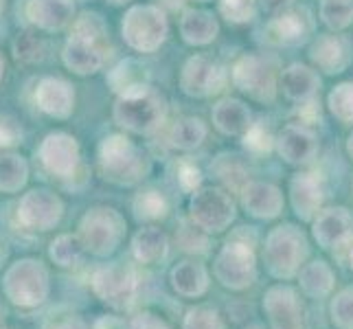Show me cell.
Instances as JSON below:
<instances>
[{
    "label": "cell",
    "instance_id": "obj_19",
    "mask_svg": "<svg viewBox=\"0 0 353 329\" xmlns=\"http://www.w3.org/2000/svg\"><path fill=\"white\" fill-rule=\"evenodd\" d=\"M323 185L319 178H314L312 174H299L292 178L290 182V200L294 206V213L310 222L321 211L323 204Z\"/></svg>",
    "mask_w": 353,
    "mask_h": 329
},
{
    "label": "cell",
    "instance_id": "obj_1",
    "mask_svg": "<svg viewBox=\"0 0 353 329\" xmlns=\"http://www.w3.org/2000/svg\"><path fill=\"white\" fill-rule=\"evenodd\" d=\"M3 295L18 310H38L51 295V275L48 268L33 257H22L3 275Z\"/></svg>",
    "mask_w": 353,
    "mask_h": 329
},
{
    "label": "cell",
    "instance_id": "obj_47",
    "mask_svg": "<svg viewBox=\"0 0 353 329\" xmlns=\"http://www.w3.org/2000/svg\"><path fill=\"white\" fill-rule=\"evenodd\" d=\"M92 329H128V325L117 316H101V319L94 321Z\"/></svg>",
    "mask_w": 353,
    "mask_h": 329
},
{
    "label": "cell",
    "instance_id": "obj_25",
    "mask_svg": "<svg viewBox=\"0 0 353 329\" xmlns=\"http://www.w3.org/2000/svg\"><path fill=\"white\" fill-rule=\"evenodd\" d=\"M319 86H321V81L316 77V72L303 64H292L283 72V90L292 101H299V103L312 101Z\"/></svg>",
    "mask_w": 353,
    "mask_h": 329
},
{
    "label": "cell",
    "instance_id": "obj_54",
    "mask_svg": "<svg viewBox=\"0 0 353 329\" xmlns=\"http://www.w3.org/2000/svg\"><path fill=\"white\" fill-rule=\"evenodd\" d=\"M0 329H9V327H7V325H5L3 321H0Z\"/></svg>",
    "mask_w": 353,
    "mask_h": 329
},
{
    "label": "cell",
    "instance_id": "obj_9",
    "mask_svg": "<svg viewBox=\"0 0 353 329\" xmlns=\"http://www.w3.org/2000/svg\"><path fill=\"white\" fill-rule=\"evenodd\" d=\"M191 219L206 233H222L235 219V204L222 189H200L191 198Z\"/></svg>",
    "mask_w": 353,
    "mask_h": 329
},
{
    "label": "cell",
    "instance_id": "obj_48",
    "mask_svg": "<svg viewBox=\"0 0 353 329\" xmlns=\"http://www.w3.org/2000/svg\"><path fill=\"white\" fill-rule=\"evenodd\" d=\"M51 329H90V327L79 316H66V319H59Z\"/></svg>",
    "mask_w": 353,
    "mask_h": 329
},
{
    "label": "cell",
    "instance_id": "obj_17",
    "mask_svg": "<svg viewBox=\"0 0 353 329\" xmlns=\"http://www.w3.org/2000/svg\"><path fill=\"white\" fill-rule=\"evenodd\" d=\"M35 101L42 112L51 114L55 119H66L72 112V103H75V92H72L70 83L57 77H46L38 83L35 90Z\"/></svg>",
    "mask_w": 353,
    "mask_h": 329
},
{
    "label": "cell",
    "instance_id": "obj_10",
    "mask_svg": "<svg viewBox=\"0 0 353 329\" xmlns=\"http://www.w3.org/2000/svg\"><path fill=\"white\" fill-rule=\"evenodd\" d=\"M263 312L270 329H310L307 310L290 286H272L263 295Z\"/></svg>",
    "mask_w": 353,
    "mask_h": 329
},
{
    "label": "cell",
    "instance_id": "obj_40",
    "mask_svg": "<svg viewBox=\"0 0 353 329\" xmlns=\"http://www.w3.org/2000/svg\"><path fill=\"white\" fill-rule=\"evenodd\" d=\"M16 55L22 62H38L44 55V44L38 35L33 33H22L16 40Z\"/></svg>",
    "mask_w": 353,
    "mask_h": 329
},
{
    "label": "cell",
    "instance_id": "obj_8",
    "mask_svg": "<svg viewBox=\"0 0 353 329\" xmlns=\"http://www.w3.org/2000/svg\"><path fill=\"white\" fill-rule=\"evenodd\" d=\"M169 24L161 7L139 5L128 11L123 20V38L125 42L141 53H152L167 38Z\"/></svg>",
    "mask_w": 353,
    "mask_h": 329
},
{
    "label": "cell",
    "instance_id": "obj_28",
    "mask_svg": "<svg viewBox=\"0 0 353 329\" xmlns=\"http://www.w3.org/2000/svg\"><path fill=\"white\" fill-rule=\"evenodd\" d=\"M108 81H110L112 90L119 92V97L130 94V92H139V90L148 88V70H145L143 64L134 62V59H125V62H121L110 72Z\"/></svg>",
    "mask_w": 353,
    "mask_h": 329
},
{
    "label": "cell",
    "instance_id": "obj_7",
    "mask_svg": "<svg viewBox=\"0 0 353 329\" xmlns=\"http://www.w3.org/2000/svg\"><path fill=\"white\" fill-rule=\"evenodd\" d=\"M213 272L220 286L233 292L250 288L254 279H257V257H254V250L243 241H228L217 252Z\"/></svg>",
    "mask_w": 353,
    "mask_h": 329
},
{
    "label": "cell",
    "instance_id": "obj_51",
    "mask_svg": "<svg viewBox=\"0 0 353 329\" xmlns=\"http://www.w3.org/2000/svg\"><path fill=\"white\" fill-rule=\"evenodd\" d=\"M347 150H349V154L353 156V134L349 137V143H347Z\"/></svg>",
    "mask_w": 353,
    "mask_h": 329
},
{
    "label": "cell",
    "instance_id": "obj_29",
    "mask_svg": "<svg viewBox=\"0 0 353 329\" xmlns=\"http://www.w3.org/2000/svg\"><path fill=\"white\" fill-rule=\"evenodd\" d=\"M180 33L189 44H209L217 35V22L206 11H187L180 22Z\"/></svg>",
    "mask_w": 353,
    "mask_h": 329
},
{
    "label": "cell",
    "instance_id": "obj_2",
    "mask_svg": "<svg viewBox=\"0 0 353 329\" xmlns=\"http://www.w3.org/2000/svg\"><path fill=\"white\" fill-rule=\"evenodd\" d=\"M307 257V239L303 235V230L281 224L270 230V235L265 237L263 246V261L268 272L274 279H292L301 272V266Z\"/></svg>",
    "mask_w": 353,
    "mask_h": 329
},
{
    "label": "cell",
    "instance_id": "obj_18",
    "mask_svg": "<svg viewBox=\"0 0 353 329\" xmlns=\"http://www.w3.org/2000/svg\"><path fill=\"white\" fill-rule=\"evenodd\" d=\"M246 211L259 219H272L283 211V196L270 182H248L241 191Z\"/></svg>",
    "mask_w": 353,
    "mask_h": 329
},
{
    "label": "cell",
    "instance_id": "obj_31",
    "mask_svg": "<svg viewBox=\"0 0 353 329\" xmlns=\"http://www.w3.org/2000/svg\"><path fill=\"white\" fill-rule=\"evenodd\" d=\"M268 33H270V40L279 44H299L305 40L307 24L299 14H281L270 22Z\"/></svg>",
    "mask_w": 353,
    "mask_h": 329
},
{
    "label": "cell",
    "instance_id": "obj_55",
    "mask_svg": "<svg viewBox=\"0 0 353 329\" xmlns=\"http://www.w3.org/2000/svg\"><path fill=\"white\" fill-rule=\"evenodd\" d=\"M246 329H261L259 325H252V327H246Z\"/></svg>",
    "mask_w": 353,
    "mask_h": 329
},
{
    "label": "cell",
    "instance_id": "obj_39",
    "mask_svg": "<svg viewBox=\"0 0 353 329\" xmlns=\"http://www.w3.org/2000/svg\"><path fill=\"white\" fill-rule=\"evenodd\" d=\"M220 11L230 22H248L254 16V0H220Z\"/></svg>",
    "mask_w": 353,
    "mask_h": 329
},
{
    "label": "cell",
    "instance_id": "obj_45",
    "mask_svg": "<svg viewBox=\"0 0 353 329\" xmlns=\"http://www.w3.org/2000/svg\"><path fill=\"white\" fill-rule=\"evenodd\" d=\"M128 329H169V325L152 312H141L134 319H130Z\"/></svg>",
    "mask_w": 353,
    "mask_h": 329
},
{
    "label": "cell",
    "instance_id": "obj_13",
    "mask_svg": "<svg viewBox=\"0 0 353 329\" xmlns=\"http://www.w3.org/2000/svg\"><path fill=\"white\" fill-rule=\"evenodd\" d=\"M38 156L46 172H51L59 178L75 174L79 165V145L77 141L64 132H53L42 141Z\"/></svg>",
    "mask_w": 353,
    "mask_h": 329
},
{
    "label": "cell",
    "instance_id": "obj_43",
    "mask_svg": "<svg viewBox=\"0 0 353 329\" xmlns=\"http://www.w3.org/2000/svg\"><path fill=\"white\" fill-rule=\"evenodd\" d=\"M22 141V130L14 119L7 114H0V150L16 148Z\"/></svg>",
    "mask_w": 353,
    "mask_h": 329
},
{
    "label": "cell",
    "instance_id": "obj_37",
    "mask_svg": "<svg viewBox=\"0 0 353 329\" xmlns=\"http://www.w3.org/2000/svg\"><path fill=\"white\" fill-rule=\"evenodd\" d=\"M182 329H224V321L217 310L209 306H198L185 314Z\"/></svg>",
    "mask_w": 353,
    "mask_h": 329
},
{
    "label": "cell",
    "instance_id": "obj_11",
    "mask_svg": "<svg viewBox=\"0 0 353 329\" xmlns=\"http://www.w3.org/2000/svg\"><path fill=\"white\" fill-rule=\"evenodd\" d=\"M64 215V204L57 193L48 189H31L18 204V222L29 230H51Z\"/></svg>",
    "mask_w": 353,
    "mask_h": 329
},
{
    "label": "cell",
    "instance_id": "obj_44",
    "mask_svg": "<svg viewBox=\"0 0 353 329\" xmlns=\"http://www.w3.org/2000/svg\"><path fill=\"white\" fill-rule=\"evenodd\" d=\"M178 241H180V246L185 248V250H191V252H204L206 250V237H202V235H198L196 233V226H182L180 228V237H178Z\"/></svg>",
    "mask_w": 353,
    "mask_h": 329
},
{
    "label": "cell",
    "instance_id": "obj_57",
    "mask_svg": "<svg viewBox=\"0 0 353 329\" xmlns=\"http://www.w3.org/2000/svg\"><path fill=\"white\" fill-rule=\"evenodd\" d=\"M200 3H209V0H200Z\"/></svg>",
    "mask_w": 353,
    "mask_h": 329
},
{
    "label": "cell",
    "instance_id": "obj_46",
    "mask_svg": "<svg viewBox=\"0 0 353 329\" xmlns=\"http://www.w3.org/2000/svg\"><path fill=\"white\" fill-rule=\"evenodd\" d=\"M178 180H180V185L182 189H187V191H196L200 187V169L196 165H191V163H182L180 169H178Z\"/></svg>",
    "mask_w": 353,
    "mask_h": 329
},
{
    "label": "cell",
    "instance_id": "obj_21",
    "mask_svg": "<svg viewBox=\"0 0 353 329\" xmlns=\"http://www.w3.org/2000/svg\"><path fill=\"white\" fill-rule=\"evenodd\" d=\"M64 64L77 72V75H92L101 68L103 64V55L101 48L97 46V42L81 38V35H72L64 46Z\"/></svg>",
    "mask_w": 353,
    "mask_h": 329
},
{
    "label": "cell",
    "instance_id": "obj_33",
    "mask_svg": "<svg viewBox=\"0 0 353 329\" xmlns=\"http://www.w3.org/2000/svg\"><path fill=\"white\" fill-rule=\"evenodd\" d=\"M204 137H206V128L196 117L180 119L172 128V132H169V141H172V145L178 150H196L204 141Z\"/></svg>",
    "mask_w": 353,
    "mask_h": 329
},
{
    "label": "cell",
    "instance_id": "obj_20",
    "mask_svg": "<svg viewBox=\"0 0 353 329\" xmlns=\"http://www.w3.org/2000/svg\"><path fill=\"white\" fill-rule=\"evenodd\" d=\"M72 0H31L27 5L29 20L44 31H59L72 20Z\"/></svg>",
    "mask_w": 353,
    "mask_h": 329
},
{
    "label": "cell",
    "instance_id": "obj_3",
    "mask_svg": "<svg viewBox=\"0 0 353 329\" xmlns=\"http://www.w3.org/2000/svg\"><path fill=\"white\" fill-rule=\"evenodd\" d=\"M125 233V219L114 209L108 206H94V209L83 213L79 219L77 237L86 252L94 257H108L112 255Z\"/></svg>",
    "mask_w": 353,
    "mask_h": 329
},
{
    "label": "cell",
    "instance_id": "obj_52",
    "mask_svg": "<svg viewBox=\"0 0 353 329\" xmlns=\"http://www.w3.org/2000/svg\"><path fill=\"white\" fill-rule=\"evenodd\" d=\"M3 72H5V59L0 55V79H3Z\"/></svg>",
    "mask_w": 353,
    "mask_h": 329
},
{
    "label": "cell",
    "instance_id": "obj_50",
    "mask_svg": "<svg viewBox=\"0 0 353 329\" xmlns=\"http://www.w3.org/2000/svg\"><path fill=\"white\" fill-rule=\"evenodd\" d=\"M5 257H7V250H5V246H3V243H0V266H3Z\"/></svg>",
    "mask_w": 353,
    "mask_h": 329
},
{
    "label": "cell",
    "instance_id": "obj_4",
    "mask_svg": "<svg viewBox=\"0 0 353 329\" xmlns=\"http://www.w3.org/2000/svg\"><path fill=\"white\" fill-rule=\"evenodd\" d=\"M99 167L105 180L121 187L137 185L145 174V163L139 150L125 139L112 134L99 145Z\"/></svg>",
    "mask_w": 353,
    "mask_h": 329
},
{
    "label": "cell",
    "instance_id": "obj_38",
    "mask_svg": "<svg viewBox=\"0 0 353 329\" xmlns=\"http://www.w3.org/2000/svg\"><path fill=\"white\" fill-rule=\"evenodd\" d=\"M330 108L343 123H353V81L340 83L332 90Z\"/></svg>",
    "mask_w": 353,
    "mask_h": 329
},
{
    "label": "cell",
    "instance_id": "obj_26",
    "mask_svg": "<svg viewBox=\"0 0 353 329\" xmlns=\"http://www.w3.org/2000/svg\"><path fill=\"white\" fill-rule=\"evenodd\" d=\"M299 283L307 297L323 299L334 290V272L325 261H312L301 268Z\"/></svg>",
    "mask_w": 353,
    "mask_h": 329
},
{
    "label": "cell",
    "instance_id": "obj_16",
    "mask_svg": "<svg viewBox=\"0 0 353 329\" xmlns=\"http://www.w3.org/2000/svg\"><path fill=\"white\" fill-rule=\"evenodd\" d=\"M279 154L290 165H303L310 163L319 152V141H316L314 132H310L303 126H288L276 139Z\"/></svg>",
    "mask_w": 353,
    "mask_h": 329
},
{
    "label": "cell",
    "instance_id": "obj_6",
    "mask_svg": "<svg viewBox=\"0 0 353 329\" xmlns=\"http://www.w3.org/2000/svg\"><path fill=\"white\" fill-rule=\"evenodd\" d=\"M114 119L119 126H123L130 132L148 134L154 132L165 119V103L150 88L121 94L114 103Z\"/></svg>",
    "mask_w": 353,
    "mask_h": 329
},
{
    "label": "cell",
    "instance_id": "obj_22",
    "mask_svg": "<svg viewBox=\"0 0 353 329\" xmlns=\"http://www.w3.org/2000/svg\"><path fill=\"white\" fill-rule=\"evenodd\" d=\"M169 281H172V288L180 297L196 299L209 290V272H206V268L202 263L187 259L174 266L172 275H169Z\"/></svg>",
    "mask_w": 353,
    "mask_h": 329
},
{
    "label": "cell",
    "instance_id": "obj_12",
    "mask_svg": "<svg viewBox=\"0 0 353 329\" xmlns=\"http://www.w3.org/2000/svg\"><path fill=\"white\" fill-rule=\"evenodd\" d=\"M233 81L235 86L246 92L248 97L257 101H272L276 92V81H274V68L270 62L248 55L241 57L233 68Z\"/></svg>",
    "mask_w": 353,
    "mask_h": 329
},
{
    "label": "cell",
    "instance_id": "obj_42",
    "mask_svg": "<svg viewBox=\"0 0 353 329\" xmlns=\"http://www.w3.org/2000/svg\"><path fill=\"white\" fill-rule=\"evenodd\" d=\"M243 145H246V148L254 154H268L272 148V137L265 128L250 126L248 132L243 134Z\"/></svg>",
    "mask_w": 353,
    "mask_h": 329
},
{
    "label": "cell",
    "instance_id": "obj_49",
    "mask_svg": "<svg viewBox=\"0 0 353 329\" xmlns=\"http://www.w3.org/2000/svg\"><path fill=\"white\" fill-rule=\"evenodd\" d=\"M292 0H261V5L265 11H270V14H281L283 9L290 7Z\"/></svg>",
    "mask_w": 353,
    "mask_h": 329
},
{
    "label": "cell",
    "instance_id": "obj_53",
    "mask_svg": "<svg viewBox=\"0 0 353 329\" xmlns=\"http://www.w3.org/2000/svg\"><path fill=\"white\" fill-rule=\"evenodd\" d=\"M349 261H351V270H353V248H351V255H349Z\"/></svg>",
    "mask_w": 353,
    "mask_h": 329
},
{
    "label": "cell",
    "instance_id": "obj_34",
    "mask_svg": "<svg viewBox=\"0 0 353 329\" xmlns=\"http://www.w3.org/2000/svg\"><path fill=\"white\" fill-rule=\"evenodd\" d=\"M167 209L169 204L165 196L156 189H148L134 198V213H137L139 219H161L167 215Z\"/></svg>",
    "mask_w": 353,
    "mask_h": 329
},
{
    "label": "cell",
    "instance_id": "obj_15",
    "mask_svg": "<svg viewBox=\"0 0 353 329\" xmlns=\"http://www.w3.org/2000/svg\"><path fill=\"white\" fill-rule=\"evenodd\" d=\"M224 83V72L222 68L213 64L211 59L202 55L189 57L185 68H182L180 86L189 97H206L217 90H222Z\"/></svg>",
    "mask_w": 353,
    "mask_h": 329
},
{
    "label": "cell",
    "instance_id": "obj_24",
    "mask_svg": "<svg viewBox=\"0 0 353 329\" xmlns=\"http://www.w3.org/2000/svg\"><path fill=\"white\" fill-rule=\"evenodd\" d=\"M252 114L250 110L237 99H224L215 106L213 110V123L215 128L224 134H246L252 126Z\"/></svg>",
    "mask_w": 353,
    "mask_h": 329
},
{
    "label": "cell",
    "instance_id": "obj_32",
    "mask_svg": "<svg viewBox=\"0 0 353 329\" xmlns=\"http://www.w3.org/2000/svg\"><path fill=\"white\" fill-rule=\"evenodd\" d=\"M83 246L77 235H57L48 246V257L59 268H75L83 257Z\"/></svg>",
    "mask_w": 353,
    "mask_h": 329
},
{
    "label": "cell",
    "instance_id": "obj_27",
    "mask_svg": "<svg viewBox=\"0 0 353 329\" xmlns=\"http://www.w3.org/2000/svg\"><path fill=\"white\" fill-rule=\"evenodd\" d=\"M312 59L325 72H340L347 66V48L336 35H325L312 46Z\"/></svg>",
    "mask_w": 353,
    "mask_h": 329
},
{
    "label": "cell",
    "instance_id": "obj_36",
    "mask_svg": "<svg viewBox=\"0 0 353 329\" xmlns=\"http://www.w3.org/2000/svg\"><path fill=\"white\" fill-rule=\"evenodd\" d=\"M330 312L338 329H353V286L340 290L332 299Z\"/></svg>",
    "mask_w": 353,
    "mask_h": 329
},
{
    "label": "cell",
    "instance_id": "obj_14",
    "mask_svg": "<svg viewBox=\"0 0 353 329\" xmlns=\"http://www.w3.org/2000/svg\"><path fill=\"white\" fill-rule=\"evenodd\" d=\"M314 239L325 250L343 248L353 239V215L345 206H332L314 217Z\"/></svg>",
    "mask_w": 353,
    "mask_h": 329
},
{
    "label": "cell",
    "instance_id": "obj_30",
    "mask_svg": "<svg viewBox=\"0 0 353 329\" xmlns=\"http://www.w3.org/2000/svg\"><path fill=\"white\" fill-rule=\"evenodd\" d=\"M29 178L27 161L18 154H0V191L18 193Z\"/></svg>",
    "mask_w": 353,
    "mask_h": 329
},
{
    "label": "cell",
    "instance_id": "obj_56",
    "mask_svg": "<svg viewBox=\"0 0 353 329\" xmlns=\"http://www.w3.org/2000/svg\"><path fill=\"white\" fill-rule=\"evenodd\" d=\"M0 11H3V0H0Z\"/></svg>",
    "mask_w": 353,
    "mask_h": 329
},
{
    "label": "cell",
    "instance_id": "obj_5",
    "mask_svg": "<svg viewBox=\"0 0 353 329\" xmlns=\"http://www.w3.org/2000/svg\"><path fill=\"white\" fill-rule=\"evenodd\" d=\"M94 297L112 310H128L139 295V277L125 263H108L90 277Z\"/></svg>",
    "mask_w": 353,
    "mask_h": 329
},
{
    "label": "cell",
    "instance_id": "obj_41",
    "mask_svg": "<svg viewBox=\"0 0 353 329\" xmlns=\"http://www.w3.org/2000/svg\"><path fill=\"white\" fill-rule=\"evenodd\" d=\"M105 33L103 20L97 14H83L77 22H75V35H81V38L99 42Z\"/></svg>",
    "mask_w": 353,
    "mask_h": 329
},
{
    "label": "cell",
    "instance_id": "obj_23",
    "mask_svg": "<svg viewBox=\"0 0 353 329\" xmlns=\"http://www.w3.org/2000/svg\"><path fill=\"white\" fill-rule=\"evenodd\" d=\"M169 239L163 228L143 226L132 237V255L139 263H161L167 257Z\"/></svg>",
    "mask_w": 353,
    "mask_h": 329
},
{
    "label": "cell",
    "instance_id": "obj_58",
    "mask_svg": "<svg viewBox=\"0 0 353 329\" xmlns=\"http://www.w3.org/2000/svg\"><path fill=\"white\" fill-rule=\"evenodd\" d=\"M112 3H121V0H112Z\"/></svg>",
    "mask_w": 353,
    "mask_h": 329
},
{
    "label": "cell",
    "instance_id": "obj_35",
    "mask_svg": "<svg viewBox=\"0 0 353 329\" xmlns=\"http://www.w3.org/2000/svg\"><path fill=\"white\" fill-rule=\"evenodd\" d=\"M321 16L330 29H345L353 20V0H325L321 7Z\"/></svg>",
    "mask_w": 353,
    "mask_h": 329
}]
</instances>
